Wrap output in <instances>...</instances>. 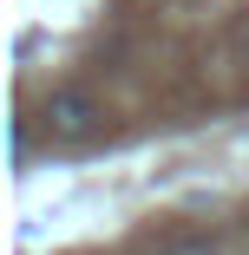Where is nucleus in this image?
I'll list each match as a JSON object with an SVG mask.
<instances>
[{"label":"nucleus","instance_id":"1","mask_svg":"<svg viewBox=\"0 0 249 255\" xmlns=\"http://www.w3.org/2000/svg\"><path fill=\"white\" fill-rule=\"evenodd\" d=\"M39 125H46V137H92L105 125V105H98L85 85H59V92H46Z\"/></svg>","mask_w":249,"mask_h":255},{"label":"nucleus","instance_id":"2","mask_svg":"<svg viewBox=\"0 0 249 255\" xmlns=\"http://www.w3.org/2000/svg\"><path fill=\"white\" fill-rule=\"evenodd\" d=\"M164 255H223V249H217L210 236H171V242H164Z\"/></svg>","mask_w":249,"mask_h":255}]
</instances>
